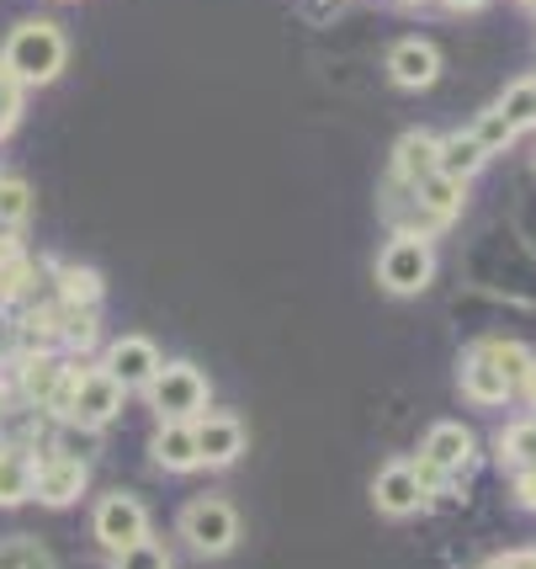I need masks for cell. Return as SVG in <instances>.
Masks as SVG:
<instances>
[{"label": "cell", "instance_id": "cell-3", "mask_svg": "<svg viewBox=\"0 0 536 569\" xmlns=\"http://www.w3.org/2000/svg\"><path fill=\"white\" fill-rule=\"evenodd\" d=\"M144 389L149 405L160 410V421H196L208 410V378L192 362H160Z\"/></svg>", "mask_w": 536, "mask_h": 569}, {"label": "cell", "instance_id": "cell-33", "mask_svg": "<svg viewBox=\"0 0 536 569\" xmlns=\"http://www.w3.org/2000/svg\"><path fill=\"white\" fill-rule=\"evenodd\" d=\"M441 6H452V11H478L484 0H441Z\"/></svg>", "mask_w": 536, "mask_h": 569}, {"label": "cell", "instance_id": "cell-7", "mask_svg": "<svg viewBox=\"0 0 536 569\" xmlns=\"http://www.w3.org/2000/svg\"><path fill=\"white\" fill-rule=\"evenodd\" d=\"M85 479H91V463H74V458L49 452V458H38L32 496L43 500V506H53V511H64V506H74V500L85 496Z\"/></svg>", "mask_w": 536, "mask_h": 569}, {"label": "cell", "instance_id": "cell-20", "mask_svg": "<svg viewBox=\"0 0 536 569\" xmlns=\"http://www.w3.org/2000/svg\"><path fill=\"white\" fill-rule=\"evenodd\" d=\"M101 277L91 267H59L53 272V298L59 303H70V309H101Z\"/></svg>", "mask_w": 536, "mask_h": 569}, {"label": "cell", "instance_id": "cell-19", "mask_svg": "<svg viewBox=\"0 0 536 569\" xmlns=\"http://www.w3.org/2000/svg\"><path fill=\"white\" fill-rule=\"evenodd\" d=\"M436 171V133H404L393 144V181H419Z\"/></svg>", "mask_w": 536, "mask_h": 569}, {"label": "cell", "instance_id": "cell-17", "mask_svg": "<svg viewBox=\"0 0 536 569\" xmlns=\"http://www.w3.org/2000/svg\"><path fill=\"white\" fill-rule=\"evenodd\" d=\"M32 479H38V458L32 447H0V506H22L32 500Z\"/></svg>", "mask_w": 536, "mask_h": 569}, {"label": "cell", "instance_id": "cell-27", "mask_svg": "<svg viewBox=\"0 0 536 569\" xmlns=\"http://www.w3.org/2000/svg\"><path fill=\"white\" fill-rule=\"evenodd\" d=\"M467 133H473V139H478V144L488 149V154H494V149H505V144L515 139V128L505 123V118H499V107H488V112H484V118H478L473 128H467Z\"/></svg>", "mask_w": 536, "mask_h": 569}, {"label": "cell", "instance_id": "cell-12", "mask_svg": "<svg viewBox=\"0 0 536 569\" xmlns=\"http://www.w3.org/2000/svg\"><path fill=\"white\" fill-rule=\"evenodd\" d=\"M388 74H393V86H404V91H425V86L441 74L436 43H425V38H404V43H393Z\"/></svg>", "mask_w": 536, "mask_h": 569}, {"label": "cell", "instance_id": "cell-9", "mask_svg": "<svg viewBox=\"0 0 536 569\" xmlns=\"http://www.w3.org/2000/svg\"><path fill=\"white\" fill-rule=\"evenodd\" d=\"M160 362H165V357H160V347H154V341H144V336H122V341H112V347H107L101 372H107V378H118L122 389H144Z\"/></svg>", "mask_w": 536, "mask_h": 569}, {"label": "cell", "instance_id": "cell-18", "mask_svg": "<svg viewBox=\"0 0 536 569\" xmlns=\"http://www.w3.org/2000/svg\"><path fill=\"white\" fill-rule=\"evenodd\" d=\"M488 160V149L473 139V133H452V139H436V171L452 176V181H467L478 176Z\"/></svg>", "mask_w": 536, "mask_h": 569}, {"label": "cell", "instance_id": "cell-28", "mask_svg": "<svg viewBox=\"0 0 536 569\" xmlns=\"http://www.w3.org/2000/svg\"><path fill=\"white\" fill-rule=\"evenodd\" d=\"M17 118H22V86L6 74V64H0V139L17 128Z\"/></svg>", "mask_w": 536, "mask_h": 569}, {"label": "cell", "instance_id": "cell-16", "mask_svg": "<svg viewBox=\"0 0 536 569\" xmlns=\"http://www.w3.org/2000/svg\"><path fill=\"white\" fill-rule=\"evenodd\" d=\"M404 187H409V192L419 198V208H425V213H436L441 223H452L457 213H463V202H467L463 181H452V176H441V171L419 176V181H404Z\"/></svg>", "mask_w": 536, "mask_h": 569}, {"label": "cell", "instance_id": "cell-25", "mask_svg": "<svg viewBox=\"0 0 536 569\" xmlns=\"http://www.w3.org/2000/svg\"><path fill=\"white\" fill-rule=\"evenodd\" d=\"M0 569H53V553L38 538H0Z\"/></svg>", "mask_w": 536, "mask_h": 569}, {"label": "cell", "instance_id": "cell-15", "mask_svg": "<svg viewBox=\"0 0 536 569\" xmlns=\"http://www.w3.org/2000/svg\"><path fill=\"white\" fill-rule=\"evenodd\" d=\"M149 452H154V463H160V469H171V473H186V469H196V463H202V458H196L192 421H165L160 431H154Z\"/></svg>", "mask_w": 536, "mask_h": 569}, {"label": "cell", "instance_id": "cell-26", "mask_svg": "<svg viewBox=\"0 0 536 569\" xmlns=\"http://www.w3.org/2000/svg\"><path fill=\"white\" fill-rule=\"evenodd\" d=\"M112 569H171V553L160 543H149V538H139L133 548H122Z\"/></svg>", "mask_w": 536, "mask_h": 569}, {"label": "cell", "instance_id": "cell-11", "mask_svg": "<svg viewBox=\"0 0 536 569\" xmlns=\"http://www.w3.org/2000/svg\"><path fill=\"white\" fill-rule=\"evenodd\" d=\"M372 500H377V511L383 517H415L425 511V485H419L415 463H388V469L377 473V485H372Z\"/></svg>", "mask_w": 536, "mask_h": 569}, {"label": "cell", "instance_id": "cell-10", "mask_svg": "<svg viewBox=\"0 0 536 569\" xmlns=\"http://www.w3.org/2000/svg\"><path fill=\"white\" fill-rule=\"evenodd\" d=\"M196 431V458L208 463V469H223V463H234L244 452V426L240 416H219V410H202L192 421Z\"/></svg>", "mask_w": 536, "mask_h": 569}, {"label": "cell", "instance_id": "cell-24", "mask_svg": "<svg viewBox=\"0 0 536 569\" xmlns=\"http://www.w3.org/2000/svg\"><path fill=\"white\" fill-rule=\"evenodd\" d=\"M32 213V192H27V181L17 176H0V234H17Z\"/></svg>", "mask_w": 536, "mask_h": 569}, {"label": "cell", "instance_id": "cell-4", "mask_svg": "<svg viewBox=\"0 0 536 569\" xmlns=\"http://www.w3.org/2000/svg\"><path fill=\"white\" fill-rule=\"evenodd\" d=\"M431 277H436V256H431V240H425V234H393L388 250L377 256V282L398 298L425 293Z\"/></svg>", "mask_w": 536, "mask_h": 569}, {"label": "cell", "instance_id": "cell-22", "mask_svg": "<svg viewBox=\"0 0 536 569\" xmlns=\"http://www.w3.org/2000/svg\"><path fill=\"white\" fill-rule=\"evenodd\" d=\"M499 469H536V416L532 421H515L499 437Z\"/></svg>", "mask_w": 536, "mask_h": 569}, {"label": "cell", "instance_id": "cell-14", "mask_svg": "<svg viewBox=\"0 0 536 569\" xmlns=\"http://www.w3.org/2000/svg\"><path fill=\"white\" fill-rule=\"evenodd\" d=\"M425 463H436L441 473L467 469V463H473V431L457 421L431 426V437H425Z\"/></svg>", "mask_w": 536, "mask_h": 569}, {"label": "cell", "instance_id": "cell-36", "mask_svg": "<svg viewBox=\"0 0 536 569\" xmlns=\"http://www.w3.org/2000/svg\"><path fill=\"white\" fill-rule=\"evenodd\" d=\"M532 6H536V0H532Z\"/></svg>", "mask_w": 536, "mask_h": 569}, {"label": "cell", "instance_id": "cell-34", "mask_svg": "<svg viewBox=\"0 0 536 569\" xmlns=\"http://www.w3.org/2000/svg\"><path fill=\"white\" fill-rule=\"evenodd\" d=\"M404 6H425V0H404Z\"/></svg>", "mask_w": 536, "mask_h": 569}, {"label": "cell", "instance_id": "cell-8", "mask_svg": "<svg viewBox=\"0 0 536 569\" xmlns=\"http://www.w3.org/2000/svg\"><path fill=\"white\" fill-rule=\"evenodd\" d=\"M97 538H101V548H112V553L133 548L139 538H149V511L133 496H107L97 506Z\"/></svg>", "mask_w": 536, "mask_h": 569}, {"label": "cell", "instance_id": "cell-32", "mask_svg": "<svg viewBox=\"0 0 536 569\" xmlns=\"http://www.w3.org/2000/svg\"><path fill=\"white\" fill-rule=\"evenodd\" d=\"M17 399V389H11V378H0V416H6V405Z\"/></svg>", "mask_w": 536, "mask_h": 569}, {"label": "cell", "instance_id": "cell-29", "mask_svg": "<svg viewBox=\"0 0 536 569\" xmlns=\"http://www.w3.org/2000/svg\"><path fill=\"white\" fill-rule=\"evenodd\" d=\"M11 357H22V315L0 303V362H11Z\"/></svg>", "mask_w": 536, "mask_h": 569}, {"label": "cell", "instance_id": "cell-35", "mask_svg": "<svg viewBox=\"0 0 536 569\" xmlns=\"http://www.w3.org/2000/svg\"><path fill=\"white\" fill-rule=\"evenodd\" d=\"M526 6H532V0H526Z\"/></svg>", "mask_w": 536, "mask_h": 569}, {"label": "cell", "instance_id": "cell-37", "mask_svg": "<svg viewBox=\"0 0 536 569\" xmlns=\"http://www.w3.org/2000/svg\"><path fill=\"white\" fill-rule=\"evenodd\" d=\"M532 410H536V405H532Z\"/></svg>", "mask_w": 536, "mask_h": 569}, {"label": "cell", "instance_id": "cell-31", "mask_svg": "<svg viewBox=\"0 0 536 569\" xmlns=\"http://www.w3.org/2000/svg\"><path fill=\"white\" fill-rule=\"evenodd\" d=\"M484 569H536V548H520V553H505V559H488Z\"/></svg>", "mask_w": 536, "mask_h": 569}, {"label": "cell", "instance_id": "cell-1", "mask_svg": "<svg viewBox=\"0 0 536 569\" xmlns=\"http://www.w3.org/2000/svg\"><path fill=\"white\" fill-rule=\"evenodd\" d=\"M64 59H70V43L53 22H17L6 49H0V64L17 86H49L53 74L64 70Z\"/></svg>", "mask_w": 536, "mask_h": 569}, {"label": "cell", "instance_id": "cell-30", "mask_svg": "<svg viewBox=\"0 0 536 569\" xmlns=\"http://www.w3.org/2000/svg\"><path fill=\"white\" fill-rule=\"evenodd\" d=\"M515 500L526 506V511H536V469H515Z\"/></svg>", "mask_w": 536, "mask_h": 569}, {"label": "cell", "instance_id": "cell-13", "mask_svg": "<svg viewBox=\"0 0 536 569\" xmlns=\"http://www.w3.org/2000/svg\"><path fill=\"white\" fill-rule=\"evenodd\" d=\"M383 219H388L398 234H425V240L446 229V223H441L436 213H425L415 192H409L404 181H393V176H388V192H383Z\"/></svg>", "mask_w": 536, "mask_h": 569}, {"label": "cell", "instance_id": "cell-6", "mask_svg": "<svg viewBox=\"0 0 536 569\" xmlns=\"http://www.w3.org/2000/svg\"><path fill=\"white\" fill-rule=\"evenodd\" d=\"M118 410H122L118 378H107L101 368H80V383H74V399H70V410H64V421L101 431L107 421H118Z\"/></svg>", "mask_w": 536, "mask_h": 569}, {"label": "cell", "instance_id": "cell-23", "mask_svg": "<svg viewBox=\"0 0 536 569\" xmlns=\"http://www.w3.org/2000/svg\"><path fill=\"white\" fill-rule=\"evenodd\" d=\"M499 118H505L515 133L536 128V80H515L510 91L499 97Z\"/></svg>", "mask_w": 536, "mask_h": 569}, {"label": "cell", "instance_id": "cell-21", "mask_svg": "<svg viewBox=\"0 0 536 569\" xmlns=\"http://www.w3.org/2000/svg\"><path fill=\"white\" fill-rule=\"evenodd\" d=\"M53 341H59L64 351H91L97 347V309H70V303H59Z\"/></svg>", "mask_w": 536, "mask_h": 569}, {"label": "cell", "instance_id": "cell-2", "mask_svg": "<svg viewBox=\"0 0 536 569\" xmlns=\"http://www.w3.org/2000/svg\"><path fill=\"white\" fill-rule=\"evenodd\" d=\"M532 368V351L515 347V341H484L463 357V395L473 405H505L515 399L520 372Z\"/></svg>", "mask_w": 536, "mask_h": 569}, {"label": "cell", "instance_id": "cell-5", "mask_svg": "<svg viewBox=\"0 0 536 569\" xmlns=\"http://www.w3.org/2000/svg\"><path fill=\"white\" fill-rule=\"evenodd\" d=\"M181 538L196 548V553H229L240 543V511L219 496H196L186 511H181Z\"/></svg>", "mask_w": 536, "mask_h": 569}]
</instances>
